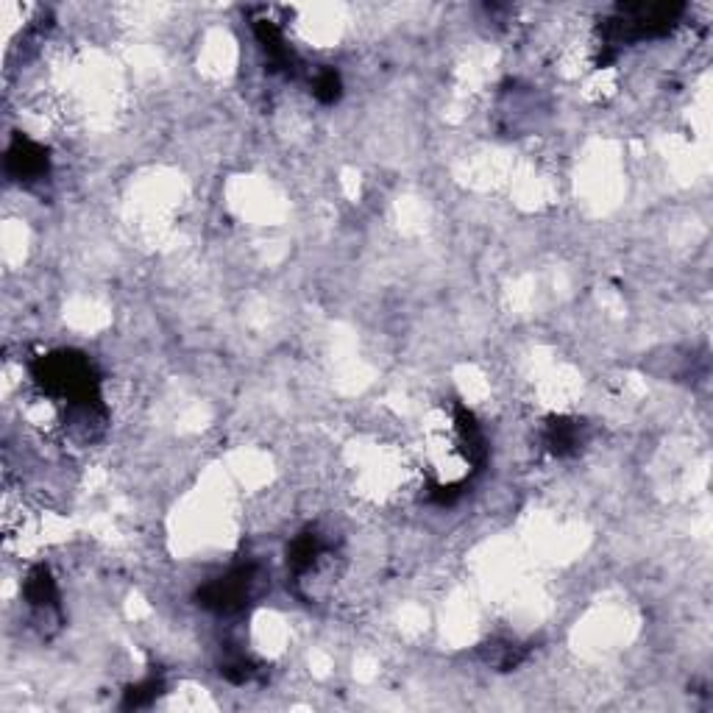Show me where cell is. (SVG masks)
Here are the masks:
<instances>
[{
	"label": "cell",
	"mask_w": 713,
	"mask_h": 713,
	"mask_svg": "<svg viewBox=\"0 0 713 713\" xmlns=\"http://www.w3.org/2000/svg\"><path fill=\"white\" fill-rule=\"evenodd\" d=\"M31 374L37 385L53 399H62L73 410H101V390H98V374L84 354L76 351H56L48 357H39L31 365Z\"/></svg>",
	"instance_id": "1"
},
{
	"label": "cell",
	"mask_w": 713,
	"mask_h": 713,
	"mask_svg": "<svg viewBox=\"0 0 713 713\" xmlns=\"http://www.w3.org/2000/svg\"><path fill=\"white\" fill-rule=\"evenodd\" d=\"M686 6L680 3H622L616 6V14L602 26L605 45H622V42H638L647 37H661L677 26L680 14Z\"/></svg>",
	"instance_id": "2"
},
{
	"label": "cell",
	"mask_w": 713,
	"mask_h": 713,
	"mask_svg": "<svg viewBox=\"0 0 713 713\" xmlns=\"http://www.w3.org/2000/svg\"><path fill=\"white\" fill-rule=\"evenodd\" d=\"M257 583V566L254 563H240L223 577L207 583L198 591V605L212 610V613H237L246 608L251 588Z\"/></svg>",
	"instance_id": "3"
},
{
	"label": "cell",
	"mask_w": 713,
	"mask_h": 713,
	"mask_svg": "<svg viewBox=\"0 0 713 713\" xmlns=\"http://www.w3.org/2000/svg\"><path fill=\"white\" fill-rule=\"evenodd\" d=\"M51 170V156L34 140H28L23 134H17L6 151V173L14 182H37L42 176H48Z\"/></svg>",
	"instance_id": "4"
},
{
	"label": "cell",
	"mask_w": 713,
	"mask_h": 713,
	"mask_svg": "<svg viewBox=\"0 0 713 713\" xmlns=\"http://www.w3.org/2000/svg\"><path fill=\"white\" fill-rule=\"evenodd\" d=\"M585 427L583 421H574V418H552L546 424L544 432V443L546 449L558 457H566V454H574L585 441Z\"/></svg>",
	"instance_id": "5"
},
{
	"label": "cell",
	"mask_w": 713,
	"mask_h": 713,
	"mask_svg": "<svg viewBox=\"0 0 713 713\" xmlns=\"http://www.w3.org/2000/svg\"><path fill=\"white\" fill-rule=\"evenodd\" d=\"M254 34H257L262 51H265L268 62H271V70H285V73H290V70H293V53L287 48L279 26L271 23V20H254Z\"/></svg>",
	"instance_id": "6"
},
{
	"label": "cell",
	"mask_w": 713,
	"mask_h": 713,
	"mask_svg": "<svg viewBox=\"0 0 713 713\" xmlns=\"http://www.w3.org/2000/svg\"><path fill=\"white\" fill-rule=\"evenodd\" d=\"M324 541L318 532H301L293 538V544L287 546V566L296 571V574H304L315 566V560L324 555Z\"/></svg>",
	"instance_id": "7"
},
{
	"label": "cell",
	"mask_w": 713,
	"mask_h": 713,
	"mask_svg": "<svg viewBox=\"0 0 713 713\" xmlns=\"http://www.w3.org/2000/svg\"><path fill=\"white\" fill-rule=\"evenodd\" d=\"M26 599L34 610L59 608V591H56L51 571L45 569V566H37V569H31V574H28Z\"/></svg>",
	"instance_id": "8"
},
{
	"label": "cell",
	"mask_w": 713,
	"mask_h": 713,
	"mask_svg": "<svg viewBox=\"0 0 713 713\" xmlns=\"http://www.w3.org/2000/svg\"><path fill=\"white\" fill-rule=\"evenodd\" d=\"M162 688H165V683L156 675H151L148 680H143V683H137V686H131L129 691H126L123 708H134V711H137V708H148V705L162 694Z\"/></svg>",
	"instance_id": "9"
},
{
	"label": "cell",
	"mask_w": 713,
	"mask_h": 713,
	"mask_svg": "<svg viewBox=\"0 0 713 713\" xmlns=\"http://www.w3.org/2000/svg\"><path fill=\"white\" fill-rule=\"evenodd\" d=\"M340 90H343V84H340V76L335 70H321L315 76V81H312V95L321 104H335L340 98Z\"/></svg>",
	"instance_id": "10"
},
{
	"label": "cell",
	"mask_w": 713,
	"mask_h": 713,
	"mask_svg": "<svg viewBox=\"0 0 713 713\" xmlns=\"http://www.w3.org/2000/svg\"><path fill=\"white\" fill-rule=\"evenodd\" d=\"M223 672V677L229 680V683H234V686H246V683H251L254 677H257V666L251 661H246V658H240V661H232V663H226L221 669Z\"/></svg>",
	"instance_id": "11"
}]
</instances>
